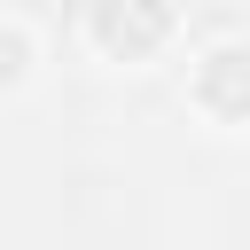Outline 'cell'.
Segmentation results:
<instances>
[{
	"mask_svg": "<svg viewBox=\"0 0 250 250\" xmlns=\"http://www.w3.org/2000/svg\"><path fill=\"white\" fill-rule=\"evenodd\" d=\"M86 23H94V47L117 55V62H141L172 39V0H86Z\"/></svg>",
	"mask_w": 250,
	"mask_h": 250,
	"instance_id": "6da1fadb",
	"label": "cell"
},
{
	"mask_svg": "<svg viewBox=\"0 0 250 250\" xmlns=\"http://www.w3.org/2000/svg\"><path fill=\"white\" fill-rule=\"evenodd\" d=\"M195 102L211 117H250V47H211L195 62Z\"/></svg>",
	"mask_w": 250,
	"mask_h": 250,
	"instance_id": "7a4b0ae2",
	"label": "cell"
}]
</instances>
